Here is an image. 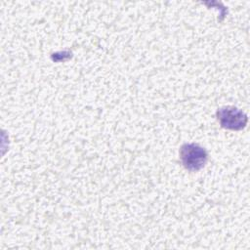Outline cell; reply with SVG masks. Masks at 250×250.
Returning a JSON list of instances; mask_svg holds the SVG:
<instances>
[{
  "label": "cell",
  "instance_id": "1",
  "mask_svg": "<svg viewBox=\"0 0 250 250\" xmlns=\"http://www.w3.org/2000/svg\"><path fill=\"white\" fill-rule=\"evenodd\" d=\"M180 159L187 170L195 172L202 169L207 163L208 152L198 144L187 143L180 148Z\"/></svg>",
  "mask_w": 250,
  "mask_h": 250
},
{
  "label": "cell",
  "instance_id": "2",
  "mask_svg": "<svg viewBox=\"0 0 250 250\" xmlns=\"http://www.w3.org/2000/svg\"><path fill=\"white\" fill-rule=\"evenodd\" d=\"M216 115L220 125L229 130H241L246 126L248 121L247 115L242 110L232 105H227L219 108Z\"/></svg>",
  "mask_w": 250,
  "mask_h": 250
}]
</instances>
